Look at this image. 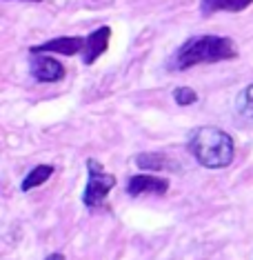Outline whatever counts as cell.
Wrapping results in <instances>:
<instances>
[{
  "instance_id": "14",
  "label": "cell",
  "mask_w": 253,
  "mask_h": 260,
  "mask_svg": "<svg viewBox=\"0 0 253 260\" xmlns=\"http://www.w3.org/2000/svg\"><path fill=\"white\" fill-rule=\"evenodd\" d=\"M29 3H40V0H29Z\"/></svg>"
},
{
  "instance_id": "9",
  "label": "cell",
  "mask_w": 253,
  "mask_h": 260,
  "mask_svg": "<svg viewBox=\"0 0 253 260\" xmlns=\"http://www.w3.org/2000/svg\"><path fill=\"white\" fill-rule=\"evenodd\" d=\"M136 167L142 171H164V169H171L173 162L164 153L147 151V153H138L136 156Z\"/></svg>"
},
{
  "instance_id": "12",
  "label": "cell",
  "mask_w": 253,
  "mask_h": 260,
  "mask_svg": "<svg viewBox=\"0 0 253 260\" xmlns=\"http://www.w3.org/2000/svg\"><path fill=\"white\" fill-rule=\"evenodd\" d=\"M173 100L180 107H189V105L198 103V93L191 87H178V89H173Z\"/></svg>"
},
{
  "instance_id": "2",
  "label": "cell",
  "mask_w": 253,
  "mask_h": 260,
  "mask_svg": "<svg viewBox=\"0 0 253 260\" xmlns=\"http://www.w3.org/2000/svg\"><path fill=\"white\" fill-rule=\"evenodd\" d=\"M187 147L204 169H225L233 162L235 156L233 138L225 129L213 125L193 129L189 134V140H187Z\"/></svg>"
},
{
  "instance_id": "4",
  "label": "cell",
  "mask_w": 253,
  "mask_h": 260,
  "mask_svg": "<svg viewBox=\"0 0 253 260\" xmlns=\"http://www.w3.org/2000/svg\"><path fill=\"white\" fill-rule=\"evenodd\" d=\"M87 38L82 36H60V38H51L43 45L31 47V54H62V56H76L80 51H85Z\"/></svg>"
},
{
  "instance_id": "8",
  "label": "cell",
  "mask_w": 253,
  "mask_h": 260,
  "mask_svg": "<svg viewBox=\"0 0 253 260\" xmlns=\"http://www.w3.org/2000/svg\"><path fill=\"white\" fill-rule=\"evenodd\" d=\"M253 5V0H200V11L204 16L218 14V11H229V14H238Z\"/></svg>"
},
{
  "instance_id": "13",
  "label": "cell",
  "mask_w": 253,
  "mask_h": 260,
  "mask_svg": "<svg viewBox=\"0 0 253 260\" xmlns=\"http://www.w3.org/2000/svg\"><path fill=\"white\" fill-rule=\"evenodd\" d=\"M45 260H64V256H62V253H58V251H56V253H49V256H47Z\"/></svg>"
},
{
  "instance_id": "3",
  "label": "cell",
  "mask_w": 253,
  "mask_h": 260,
  "mask_svg": "<svg viewBox=\"0 0 253 260\" xmlns=\"http://www.w3.org/2000/svg\"><path fill=\"white\" fill-rule=\"evenodd\" d=\"M114 187H116V176L109 174L102 167V162H98L96 158H89L87 160V187L85 193H82V203L89 209L102 207V203L107 200Z\"/></svg>"
},
{
  "instance_id": "5",
  "label": "cell",
  "mask_w": 253,
  "mask_h": 260,
  "mask_svg": "<svg viewBox=\"0 0 253 260\" xmlns=\"http://www.w3.org/2000/svg\"><path fill=\"white\" fill-rule=\"evenodd\" d=\"M129 196H144V193H156V196H164L169 191V180L160 178L154 174H136L127 182Z\"/></svg>"
},
{
  "instance_id": "6",
  "label": "cell",
  "mask_w": 253,
  "mask_h": 260,
  "mask_svg": "<svg viewBox=\"0 0 253 260\" xmlns=\"http://www.w3.org/2000/svg\"><path fill=\"white\" fill-rule=\"evenodd\" d=\"M29 72H31V76L38 82H60L64 78V64L58 62L49 54H36Z\"/></svg>"
},
{
  "instance_id": "1",
  "label": "cell",
  "mask_w": 253,
  "mask_h": 260,
  "mask_svg": "<svg viewBox=\"0 0 253 260\" xmlns=\"http://www.w3.org/2000/svg\"><path fill=\"white\" fill-rule=\"evenodd\" d=\"M238 58V47L227 36H193L185 40L167 60L169 72H187L198 64H213Z\"/></svg>"
},
{
  "instance_id": "10",
  "label": "cell",
  "mask_w": 253,
  "mask_h": 260,
  "mask_svg": "<svg viewBox=\"0 0 253 260\" xmlns=\"http://www.w3.org/2000/svg\"><path fill=\"white\" fill-rule=\"evenodd\" d=\"M54 167L51 165H38V167H33L29 174L25 176V180L20 182V191H31V189H36V187H40V185H45L47 180L54 176Z\"/></svg>"
},
{
  "instance_id": "7",
  "label": "cell",
  "mask_w": 253,
  "mask_h": 260,
  "mask_svg": "<svg viewBox=\"0 0 253 260\" xmlns=\"http://www.w3.org/2000/svg\"><path fill=\"white\" fill-rule=\"evenodd\" d=\"M109 40H111V27L109 25H102V27H98L96 31H91L89 36H87L85 51H82V62L85 64L96 62L98 58L109 49Z\"/></svg>"
},
{
  "instance_id": "11",
  "label": "cell",
  "mask_w": 253,
  "mask_h": 260,
  "mask_svg": "<svg viewBox=\"0 0 253 260\" xmlns=\"http://www.w3.org/2000/svg\"><path fill=\"white\" fill-rule=\"evenodd\" d=\"M235 111L246 120H253V85H246L235 98Z\"/></svg>"
}]
</instances>
